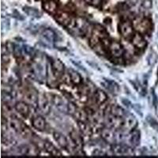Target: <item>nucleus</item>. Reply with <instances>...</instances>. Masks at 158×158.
Returning <instances> with one entry per match:
<instances>
[{
	"instance_id": "nucleus-1",
	"label": "nucleus",
	"mask_w": 158,
	"mask_h": 158,
	"mask_svg": "<svg viewBox=\"0 0 158 158\" xmlns=\"http://www.w3.org/2000/svg\"><path fill=\"white\" fill-rule=\"evenodd\" d=\"M51 69L56 77H59L63 74L64 65L59 59H52L51 62Z\"/></svg>"
},
{
	"instance_id": "nucleus-2",
	"label": "nucleus",
	"mask_w": 158,
	"mask_h": 158,
	"mask_svg": "<svg viewBox=\"0 0 158 158\" xmlns=\"http://www.w3.org/2000/svg\"><path fill=\"white\" fill-rule=\"evenodd\" d=\"M138 121L136 118L133 115H128L127 116L125 117L124 120H123V128L127 132L132 131L135 127H136Z\"/></svg>"
},
{
	"instance_id": "nucleus-3",
	"label": "nucleus",
	"mask_w": 158,
	"mask_h": 158,
	"mask_svg": "<svg viewBox=\"0 0 158 158\" xmlns=\"http://www.w3.org/2000/svg\"><path fill=\"white\" fill-rule=\"evenodd\" d=\"M133 26L135 29L140 32H146L150 29V22L146 19H135L133 22Z\"/></svg>"
},
{
	"instance_id": "nucleus-4",
	"label": "nucleus",
	"mask_w": 158,
	"mask_h": 158,
	"mask_svg": "<svg viewBox=\"0 0 158 158\" xmlns=\"http://www.w3.org/2000/svg\"><path fill=\"white\" fill-rule=\"evenodd\" d=\"M18 152L22 156H36L39 153V151L35 146L24 145L20 146L18 149Z\"/></svg>"
},
{
	"instance_id": "nucleus-5",
	"label": "nucleus",
	"mask_w": 158,
	"mask_h": 158,
	"mask_svg": "<svg viewBox=\"0 0 158 158\" xmlns=\"http://www.w3.org/2000/svg\"><path fill=\"white\" fill-rule=\"evenodd\" d=\"M113 152L116 156H131L134 151L131 148L123 145H115L113 146Z\"/></svg>"
},
{
	"instance_id": "nucleus-6",
	"label": "nucleus",
	"mask_w": 158,
	"mask_h": 158,
	"mask_svg": "<svg viewBox=\"0 0 158 158\" xmlns=\"http://www.w3.org/2000/svg\"><path fill=\"white\" fill-rule=\"evenodd\" d=\"M119 31H120L121 34L124 37H131L133 36L134 32V26L133 24H131L130 22H124L120 25L119 27Z\"/></svg>"
},
{
	"instance_id": "nucleus-7",
	"label": "nucleus",
	"mask_w": 158,
	"mask_h": 158,
	"mask_svg": "<svg viewBox=\"0 0 158 158\" xmlns=\"http://www.w3.org/2000/svg\"><path fill=\"white\" fill-rule=\"evenodd\" d=\"M105 121H106L107 125L112 128H116L119 126H122L123 124V120L121 119V118L115 116L111 112L108 115H106Z\"/></svg>"
},
{
	"instance_id": "nucleus-8",
	"label": "nucleus",
	"mask_w": 158,
	"mask_h": 158,
	"mask_svg": "<svg viewBox=\"0 0 158 158\" xmlns=\"http://www.w3.org/2000/svg\"><path fill=\"white\" fill-rule=\"evenodd\" d=\"M109 51L111 56L115 58L121 57L123 54V49L119 43L116 41L111 42L109 44Z\"/></svg>"
},
{
	"instance_id": "nucleus-9",
	"label": "nucleus",
	"mask_w": 158,
	"mask_h": 158,
	"mask_svg": "<svg viewBox=\"0 0 158 158\" xmlns=\"http://www.w3.org/2000/svg\"><path fill=\"white\" fill-rule=\"evenodd\" d=\"M25 100L29 104H32L33 106H36V104H38L39 97H38L37 93L35 90L29 89L25 92Z\"/></svg>"
},
{
	"instance_id": "nucleus-10",
	"label": "nucleus",
	"mask_w": 158,
	"mask_h": 158,
	"mask_svg": "<svg viewBox=\"0 0 158 158\" xmlns=\"http://www.w3.org/2000/svg\"><path fill=\"white\" fill-rule=\"evenodd\" d=\"M101 137L105 142L110 144H113L116 141V135H115V132L111 131V129H108V128L102 130Z\"/></svg>"
},
{
	"instance_id": "nucleus-11",
	"label": "nucleus",
	"mask_w": 158,
	"mask_h": 158,
	"mask_svg": "<svg viewBox=\"0 0 158 158\" xmlns=\"http://www.w3.org/2000/svg\"><path fill=\"white\" fill-rule=\"evenodd\" d=\"M52 103H53L55 107H56L59 111L66 112V111H67V105L65 104L63 99H62L60 97H59V96L57 95L53 96V98H52Z\"/></svg>"
},
{
	"instance_id": "nucleus-12",
	"label": "nucleus",
	"mask_w": 158,
	"mask_h": 158,
	"mask_svg": "<svg viewBox=\"0 0 158 158\" xmlns=\"http://www.w3.org/2000/svg\"><path fill=\"white\" fill-rule=\"evenodd\" d=\"M38 106H39L40 109L41 110L43 113L48 114L50 112V104H49L48 99L44 97V96L39 97Z\"/></svg>"
},
{
	"instance_id": "nucleus-13",
	"label": "nucleus",
	"mask_w": 158,
	"mask_h": 158,
	"mask_svg": "<svg viewBox=\"0 0 158 158\" xmlns=\"http://www.w3.org/2000/svg\"><path fill=\"white\" fill-rule=\"evenodd\" d=\"M15 110L20 115L24 117H27L29 114V107L24 102H18L15 104Z\"/></svg>"
},
{
	"instance_id": "nucleus-14",
	"label": "nucleus",
	"mask_w": 158,
	"mask_h": 158,
	"mask_svg": "<svg viewBox=\"0 0 158 158\" xmlns=\"http://www.w3.org/2000/svg\"><path fill=\"white\" fill-rule=\"evenodd\" d=\"M9 127L14 131H15V132H18V133L21 134L25 127L18 119L13 118V119H11L9 122Z\"/></svg>"
},
{
	"instance_id": "nucleus-15",
	"label": "nucleus",
	"mask_w": 158,
	"mask_h": 158,
	"mask_svg": "<svg viewBox=\"0 0 158 158\" xmlns=\"http://www.w3.org/2000/svg\"><path fill=\"white\" fill-rule=\"evenodd\" d=\"M32 124L35 129L38 130V131H43L46 126V122L43 117L36 116L32 118Z\"/></svg>"
},
{
	"instance_id": "nucleus-16",
	"label": "nucleus",
	"mask_w": 158,
	"mask_h": 158,
	"mask_svg": "<svg viewBox=\"0 0 158 158\" xmlns=\"http://www.w3.org/2000/svg\"><path fill=\"white\" fill-rule=\"evenodd\" d=\"M132 44L138 48H144L146 47V41L140 34H135L132 36Z\"/></svg>"
},
{
	"instance_id": "nucleus-17",
	"label": "nucleus",
	"mask_w": 158,
	"mask_h": 158,
	"mask_svg": "<svg viewBox=\"0 0 158 158\" xmlns=\"http://www.w3.org/2000/svg\"><path fill=\"white\" fill-rule=\"evenodd\" d=\"M53 136H54L55 140L57 142L59 146H61L63 149H66L67 147V146H68V142H67V139L66 138V137L64 135H62L59 132H55Z\"/></svg>"
},
{
	"instance_id": "nucleus-18",
	"label": "nucleus",
	"mask_w": 158,
	"mask_h": 158,
	"mask_svg": "<svg viewBox=\"0 0 158 158\" xmlns=\"http://www.w3.org/2000/svg\"><path fill=\"white\" fill-rule=\"evenodd\" d=\"M42 36L50 43H54L56 40V33L51 29H46L42 32Z\"/></svg>"
},
{
	"instance_id": "nucleus-19",
	"label": "nucleus",
	"mask_w": 158,
	"mask_h": 158,
	"mask_svg": "<svg viewBox=\"0 0 158 158\" xmlns=\"http://www.w3.org/2000/svg\"><path fill=\"white\" fill-rule=\"evenodd\" d=\"M44 147L45 150L47 151L48 153H49L50 154H52V156H61V153L55 147V146L53 144H52L49 142H44Z\"/></svg>"
},
{
	"instance_id": "nucleus-20",
	"label": "nucleus",
	"mask_w": 158,
	"mask_h": 158,
	"mask_svg": "<svg viewBox=\"0 0 158 158\" xmlns=\"http://www.w3.org/2000/svg\"><path fill=\"white\" fill-rule=\"evenodd\" d=\"M70 139H71L72 142L74 143L75 147L81 148L82 146V139H81V136L76 132L75 131H72L70 133Z\"/></svg>"
},
{
	"instance_id": "nucleus-21",
	"label": "nucleus",
	"mask_w": 158,
	"mask_h": 158,
	"mask_svg": "<svg viewBox=\"0 0 158 158\" xmlns=\"http://www.w3.org/2000/svg\"><path fill=\"white\" fill-rule=\"evenodd\" d=\"M140 141V132L137 130H135L130 135V142L133 146H138Z\"/></svg>"
},
{
	"instance_id": "nucleus-22",
	"label": "nucleus",
	"mask_w": 158,
	"mask_h": 158,
	"mask_svg": "<svg viewBox=\"0 0 158 158\" xmlns=\"http://www.w3.org/2000/svg\"><path fill=\"white\" fill-rule=\"evenodd\" d=\"M95 97H96V101H97V103H99V104H103V103L105 102V101H107V98H108V97H107L106 94H105L104 91L100 89L97 90Z\"/></svg>"
},
{
	"instance_id": "nucleus-23",
	"label": "nucleus",
	"mask_w": 158,
	"mask_h": 158,
	"mask_svg": "<svg viewBox=\"0 0 158 158\" xmlns=\"http://www.w3.org/2000/svg\"><path fill=\"white\" fill-rule=\"evenodd\" d=\"M110 112L113 115H115V116L119 117V118H122L125 115L124 110L122 108H120V107L115 106V105L110 109Z\"/></svg>"
},
{
	"instance_id": "nucleus-24",
	"label": "nucleus",
	"mask_w": 158,
	"mask_h": 158,
	"mask_svg": "<svg viewBox=\"0 0 158 158\" xmlns=\"http://www.w3.org/2000/svg\"><path fill=\"white\" fill-rule=\"evenodd\" d=\"M69 74H70V76L71 81L74 83V84L78 85L81 83V75H80L78 73H77V72L74 71V70H70V71H69Z\"/></svg>"
},
{
	"instance_id": "nucleus-25",
	"label": "nucleus",
	"mask_w": 158,
	"mask_h": 158,
	"mask_svg": "<svg viewBox=\"0 0 158 158\" xmlns=\"http://www.w3.org/2000/svg\"><path fill=\"white\" fill-rule=\"evenodd\" d=\"M44 7L47 11H48L49 13H55L56 12V9H57V6L56 3L54 1H48V2H46L44 5Z\"/></svg>"
},
{
	"instance_id": "nucleus-26",
	"label": "nucleus",
	"mask_w": 158,
	"mask_h": 158,
	"mask_svg": "<svg viewBox=\"0 0 158 158\" xmlns=\"http://www.w3.org/2000/svg\"><path fill=\"white\" fill-rule=\"evenodd\" d=\"M74 116L77 118L78 121H81V122H85V120L87 119V114L86 112L83 110L77 109L76 112L74 113Z\"/></svg>"
},
{
	"instance_id": "nucleus-27",
	"label": "nucleus",
	"mask_w": 158,
	"mask_h": 158,
	"mask_svg": "<svg viewBox=\"0 0 158 158\" xmlns=\"http://www.w3.org/2000/svg\"><path fill=\"white\" fill-rule=\"evenodd\" d=\"M78 127H79V129L81 130V131L82 132L83 135H85V136H89V135L91 134L89 127L85 122H81V121H79Z\"/></svg>"
},
{
	"instance_id": "nucleus-28",
	"label": "nucleus",
	"mask_w": 158,
	"mask_h": 158,
	"mask_svg": "<svg viewBox=\"0 0 158 158\" xmlns=\"http://www.w3.org/2000/svg\"><path fill=\"white\" fill-rule=\"evenodd\" d=\"M24 11H25L27 15H30V16L33 17H40L41 15V13L39 12L36 9H34V8L29 7V6H26V7H24Z\"/></svg>"
},
{
	"instance_id": "nucleus-29",
	"label": "nucleus",
	"mask_w": 158,
	"mask_h": 158,
	"mask_svg": "<svg viewBox=\"0 0 158 158\" xmlns=\"http://www.w3.org/2000/svg\"><path fill=\"white\" fill-rule=\"evenodd\" d=\"M107 83H108V89L110 91H111L112 93H117L118 92V86L116 83L111 81H107Z\"/></svg>"
},
{
	"instance_id": "nucleus-30",
	"label": "nucleus",
	"mask_w": 158,
	"mask_h": 158,
	"mask_svg": "<svg viewBox=\"0 0 158 158\" xmlns=\"http://www.w3.org/2000/svg\"><path fill=\"white\" fill-rule=\"evenodd\" d=\"M13 97H13L10 94H9V93H7V92L2 91V101H5L6 103L10 102V101H12Z\"/></svg>"
},
{
	"instance_id": "nucleus-31",
	"label": "nucleus",
	"mask_w": 158,
	"mask_h": 158,
	"mask_svg": "<svg viewBox=\"0 0 158 158\" xmlns=\"http://www.w3.org/2000/svg\"><path fill=\"white\" fill-rule=\"evenodd\" d=\"M67 111H68L69 113L71 114V115H74V113H75L76 111H77V108H76V106L73 104V103H69V104H67Z\"/></svg>"
},
{
	"instance_id": "nucleus-32",
	"label": "nucleus",
	"mask_w": 158,
	"mask_h": 158,
	"mask_svg": "<svg viewBox=\"0 0 158 158\" xmlns=\"http://www.w3.org/2000/svg\"><path fill=\"white\" fill-rule=\"evenodd\" d=\"M23 48H22L21 46H18V45H15V48H14V53L16 56L19 57L22 55V52H23Z\"/></svg>"
},
{
	"instance_id": "nucleus-33",
	"label": "nucleus",
	"mask_w": 158,
	"mask_h": 158,
	"mask_svg": "<svg viewBox=\"0 0 158 158\" xmlns=\"http://www.w3.org/2000/svg\"><path fill=\"white\" fill-rule=\"evenodd\" d=\"M23 51L25 52V53H26V55H29V56H31L34 53V49L29 46H24Z\"/></svg>"
},
{
	"instance_id": "nucleus-34",
	"label": "nucleus",
	"mask_w": 158,
	"mask_h": 158,
	"mask_svg": "<svg viewBox=\"0 0 158 158\" xmlns=\"http://www.w3.org/2000/svg\"><path fill=\"white\" fill-rule=\"evenodd\" d=\"M93 154L95 155V156H104L105 153H104V151L101 150V149H97V150L94 151Z\"/></svg>"
},
{
	"instance_id": "nucleus-35",
	"label": "nucleus",
	"mask_w": 158,
	"mask_h": 158,
	"mask_svg": "<svg viewBox=\"0 0 158 158\" xmlns=\"http://www.w3.org/2000/svg\"><path fill=\"white\" fill-rule=\"evenodd\" d=\"M63 81H64L65 83L69 84V83H70V81H71L70 74H65V75L63 76Z\"/></svg>"
},
{
	"instance_id": "nucleus-36",
	"label": "nucleus",
	"mask_w": 158,
	"mask_h": 158,
	"mask_svg": "<svg viewBox=\"0 0 158 158\" xmlns=\"http://www.w3.org/2000/svg\"><path fill=\"white\" fill-rule=\"evenodd\" d=\"M91 2L94 4V5H98L101 2V0H91Z\"/></svg>"
}]
</instances>
